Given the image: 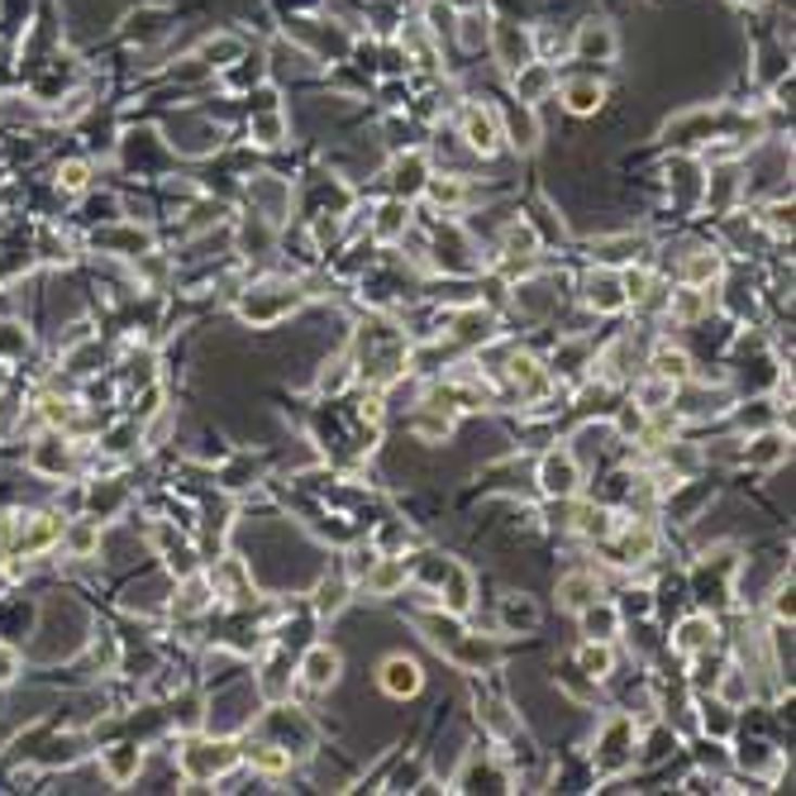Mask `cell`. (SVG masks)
<instances>
[{"instance_id":"6da1fadb","label":"cell","mask_w":796,"mask_h":796,"mask_svg":"<svg viewBox=\"0 0 796 796\" xmlns=\"http://www.w3.org/2000/svg\"><path fill=\"white\" fill-rule=\"evenodd\" d=\"M348 358H354V368H358V382L387 391L391 382H401L410 372V363H415V339H410L396 320L372 316V320L358 324L354 354H348Z\"/></svg>"},{"instance_id":"7a4b0ae2","label":"cell","mask_w":796,"mask_h":796,"mask_svg":"<svg viewBox=\"0 0 796 796\" xmlns=\"http://www.w3.org/2000/svg\"><path fill=\"white\" fill-rule=\"evenodd\" d=\"M239 763H244V740H239V734L201 730V734L177 740V768H182L187 792H201V787H210V782L229 778Z\"/></svg>"},{"instance_id":"3957f363","label":"cell","mask_w":796,"mask_h":796,"mask_svg":"<svg viewBox=\"0 0 796 796\" xmlns=\"http://www.w3.org/2000/svg\"><path fill=\"white\" fill-rule=\"evenodd\" d=\"M740 577H744L740 549H734V544H716V549H706L702 559H692V568H686V592H692V601L702 611L720 615V611L734 606Z\"/></svg>"},{"instance_id":"277c9868","label":"cell","mask_w":796,"mask_h":796,"mask_svg":"<svg viewBox=\"0 0 796 796\" xmlns=\"http://www.w3.org/2000/svg\"><path fill=\"white\" fill-rule=\"evenodd\" d=\"M639 730L644 726L634 720V710H606V716L596 720L587 763H592V773L601 782H615V778L630 773V768H639Z\"/></svg>"},{"instance_id":"5b68a950","label":"cell","mask_w":796,"mask_h":796,"mask_svg":"<svg viewBox=\"0 0 796 796\" xmlns=\"http://www.w3.org/2000/svg\"><path fill=\"white\" fill-rule=\"evenodd\" d=\"M306 282H292V277H268V282H253L239 292L234 310L248 330H277L306 306Z\"/></svg>"},{"instance_id":"8992f818","label":"cell","mask_w":796,"mask_h":796,"mask_svg":"<svg viewBox=\"0 0 796 796\" xmlns=\"http://www.w3.org/2000/svg\"><path fill=\"white\" fill-rule=\"evenodd\" d=\"M611 553V563L615 568H625V573H634V568H649V563L658 559V549H663V529L654 525V515H620V525H615V535L601 544Z\"/></svg>"},{"instance_id":"52a82bcc","label":"cell","mask_w":796,"mask_h":796,"mask_svg":"<svg viewBox=\"0 0 796 796\" xmlns=\"http://www.w3.org/2000/svg\"><path fill=\"white\" fill-rule=\"evenodd\" d=\"M262 740L282 744L292 758H310L316 754V744H320V730H316V720H310L300 706H292V696H286V702H272L268 710H262Z\"/></svg>"},{"instance_id":"ba28073f","label":"cell","mask_w":796,"mask_h":796,"mask_svg":"<svg viewBox=\"0 0 796 796\" xmlns=\"http://www.w3.org/2000/svg\"><path fill=\"white\" fill-rule=\"evenodd\" d=\"M458 125V139H463L467 153H477V158H497V153L505 149V134H501V115L491 101H482V95H473V101L458 105L453 115Z\"/></svg>"},{"instance_id":"9c48e42d","label":"cell","mask_w":796,"mask_h":796,"mask_svg":"<svg viewBox=\"0 0 796 796\" xmlns=\"http://www.w3.org/2000/svg\"><path fill=\"white\" fill-rule=\"evenodd\" d=\"M582 477H587V463L568 449V444H553V449L539 453L535 482H539V497L544 501H573L577 491H582Z\"/></svg>"},{"instance_id":"30bf717a","label":"cell","mask_w":796,"mask_h":796,"mask_svg":"<svg viewBox=\"0 0 796 796\" xmlns=\"http://www.w3.org/2000/svg\"><path fill=\"white\" fill-rule=\"evenodd\" d=\"M24 467L43 482H67L77 473V439L67 429H43L24 453Z\"/></svg>"},{"instance_id":"8fae6325","label":"cell","mask_w":796,"mask_h":796,"mask_svg":"<svg viewBox=\"0 0 796 796\" xmlns=\"http://www.w3.org/2000/svg\"><path fill=\"white\" fill-rule=\"evenodd\" d=\"M539 34L529 29V20H515V15H491V57H497V67L511 77L515 67H525L529 57H539Z\"/></svg>"},{"instance_id":"7c38bea8","label":"cell","mask_w":796,"mask_h":796,"mask_svg":"<svg viewBox=\"0 0 796 796\" xmlns=\"http://www.w3.org/2000/svg\"><path fill=\"white\" fill-rule=\"evenodd\" d=\"M668 649H672V654H678L682 663L720 654V615H710V611H702V606H696L692 615H682V620L672 625V634H668Z\"/></svg>"},{"instance_id":"4fadbf2b","label":"cell","mask_w":796,"mask_h":796,"mask_svg":"<svg viewBox=\"0 0 796 796\" xmlns=\"http://www.w3.org/2000/svg\"><path fill=\"white\" fill-rule=\"evenodd\" d=\"M497 372H501L505 382H511L515 391H521V401H529V406L549 401L553 372H549V363H539L535 354H525V348H505V363H501Z\"/></svg>"},{"instance_id":"5bb4252c","label":"cell","mask_w":796,"mask_h":796,"mask_svg":"<svg viewBox=\"0 0 796 796\" xmlns=\"http://www.w3.org/2000/svg\"><path fill=\"white\" fill-rule=\"evenodd\" d=\"M568 53L577 63H615L620 57V34H615V24L606 15H587L582 24H573Z\"/></svg>"},{"instance_id":"9a60e30c","label":"cell","mask_w":796,"mask_h":796,"mask_svg":"<svg viewBox=\"0 0 796 796\" xmlns=\"http://www.w3.org/2000/svg\"><path fill=\"white\" fill-rule=\"evenodd\" d=\"M344 678V654L334 644H324V639H316V644L300 649L296 658V682L310 686V692H334Z\"/></svg>"},{"instance_id":"2e32d148","label":"cell","mask_w":796,"mask_h":796,"mask_svg":"<svg viewBox=\"0 0 796 796\" xmlns=\"http://www.w3.org/2000/svg\"><path fill=\"white\" fill-rule=\"evenodd\" d=\"M792 458V425H768L754 429L749 439H740V463L758 467V473H773Z\"/></svg>"},{"instance_id":"e0dca14e","label":"cell","mask_w":796,"mask_h":796,"mask_svg":"<svg viewBox=\"0 0 796 796\" xmlns=\"http://www.w3.org/2000/svg\"><path fill=\"white\" fill-rule=\"evenodd\" d=\"M453 663L458 672H473V678H487V672H497L501 668V639L497 634H473V630H463L449 644V654H444Z\"/></svg>"},{"instance_id":"ac0fdd59","label":"cell","mask_w":796,"mask_h":796,"mask_svg":"<svg viewBox=\"0 0 796 796\" xmlns=\"http://www.w3.org/2000/svg\"><path fill=\"white\" fill-rule=\"evenodd\" d=\"M292 182L286 177H272V172H253L248 177V205L253 215H262L268 224L282 229L286 220H292Z\"/></svg>"},{"instance_id":"d6986e66","label":"cell","mask_w":796,"mask_h":796,"mask_svg":"<svg viewBox=\"0 0 796 796\" xmlns=\"http://www.w3.org/2000/svg\"><path fill=\"white\" fill-rule=\"evenodd\" d=\"M434 606L458 615V620H467V615H473V606H477V573L467 568V563L449 559V568H444L439 587H434Z\"/></svg>"},{"instance_id":"ffe728a7","label":"cell","mask_w":796,"mask_h":796,"mask_svg":"<svg viewBox=\"0 0 796 796\" xmlns=\"http://www.w3.org/2000/svg\"><path fill=\"white\" fill-rule=\"evenodd\" d=\"M377 692L391 696V702H415L425 692V668L410 654H387L377 663Z\"/></svg>"},{"instance_id":"44dd1931","label":"cell","mask_w":796,"mask_h":796,"mask_svg":"<svg viewBox=\"0 0 796 796\" xmlns=\"http://www.w3.org/2000/svg\"><path fill=\"white\" fill-rule=\"evenodd\" d=\"M292 682H296V663L282 649V639H272V644L262 649V663H258L253 686H258L262 702H286V696H292Z\"/></svg>"},{"instance_id":"7402d4cb","label":"cell","mask_w":796,"mask_h":796,"mask_svg":"<svg viewBox=\"0 0 796 796\" xmlns=\"http://www.w3.org/2000/svg\"><path fill=\"white\" fill-rule=\"evenodd\" d=\"M577 292H582V306L596 310V316H620V310H630V300H625V286H620V272L615 268H596L577 282Z\"/></svg>"},{"instance_id":"603a6c76","label":"cell","mask_w":796,"mask_h":796,"mask_svg":"<svg viewBox=\"0 0 796 796\" xmlns=\"http://www.w3.org/2000/svg\"><path fill=\"white\" fill-rule=\"evenodd\" d=\"M573 505V521H568V529L577 539H582V544H606V539L615 535V525H620V511H615L611 501H568Z\"/></svg>"},{"instance_id":"cb8c5ba5","label":"cell","mask_w":796,"mask_h":796,"mask_svg":"<svg viewBox=\"0 0 796 796\" xmlns=\"http://www.w3.org/2000/svg\"><path fill=\"white\" fill-rule=\"evenodd\" d=\"M596 596H606V573L596 568V563H577V568H568L559 577V606L577 615L582 606H592Z\"/></svg>"},{"instance_id":"d4e9b609","label":"cell","mask_w":796,"mask_h":796,"mask_svg":"<svg viewBox=\"0 0 796 796\" xmlns=\"http://www.w3.org/2000/svg\"><path fill=\"white\" fill-rule=\"evenodd\" d=\"M682 286H720L726 282V244H696L678 258Z\"/></svg>"},{"instance_id":"484cf974","label":"cell","mask_w":796,"mask_h":796,"mask_svg":"<svg viewBox=\"0 0 796 796\" xmlns=\"http://www.w3.org/2000/svg\"><path fill=\"white\" fill-rule=\"evenodd\" d=\"M692 368H696V358L686 354V344H678V339H654V348H649V358H644V372H654V377H663V382H672V387H686L692 382Z\"/></svg>"},{"instance_id":"4316f807","label":"cell","mask_w":796,"mask_h":796,"mask_svg":"<svg viewBox=\"0 0 796 796\" xmlns=\"http://www.w3.org/2000/svg\"><path fill=\"white\" fill-rule=\"evenodd\" d=\"M539 105H525V101H515L511 95V105H497V115H501V134H505V149H515V153H535L539 149Z\"/></svg>"},{"instance_id":"83f0119b","label":"cell","mask_w":796,"mask_h":796,"mask_svg":"<svg viewBox=\"0 0 796 796\" xmlns=\"http://www.w3.org/2000/svg\"><path fill=\"white\" fill-rule=\"evenodd\" d=\"M429 153L425 149H406V153H396L391 158V167H387V187H391V196H401V201H420V191H425V182H429Z\"/></svg>"},{"instance_id":"f1b7e54d","label":"cell","mask_w":796,"mask_h":796,"mask_svg":"<svg viewBox=\"0 0 796 796\" xmlns=\"http://www.w3.org/2000/svg\"><path fill=\"white\" fill-rule=\"evenodd\" d=\"M511 91H515V101H525V105H544L549 95L559 91V67H553L549 57H529L525 67L511 72Z\"/></svg>"},{"instance_id":"f546056e","label":"cell","mask_w":796,"mask_h":796,"mask_svg":"<svg viewBox=\"0 0 796 796\" xmlns=\"http://www.w3.org/2000/svg\"><path fill=\"white\" fill-rule=\"evenodd\" d=\"M410 587V568L401 553H377V563L363 573V582H358V592H368L372 601H391L396 592H406Z\"/></svg>"},{"instance_id":"4dcf8cb0","label":"cell","mask_w":796,"mask_h":796,"mask_svg":"<svg viewBox=\"0 0 796 796\" xmlns=\"http://www.w3.org/2000/svg\"><path fill=\"white\" fill-rule=\"evenodd\" d=\"M143 773V744L139 740H115V744H101V778L111 787H129L139 782Z\"/></svg>"},{"instance_id":"1f68e13d","label":"cell","mask_w":796,"mask_h":796,"mask_svg":"<svg viewBox=\"0 0 796 796\" xmlns=\"http://www.w3.org/2000/svg\"><path fill=\"white\" fill-rule=\"evenodd\" d=\"M592 262L601 268H630V262H649V239L634 234V229H625V234H601L592 244Z\"/></svg>"},{"instance_id":"d6a6232c","label":"cell","mask_w":796,"mask_h":796,"mask_svg":"<svg viewBox=\"0 0 796 796\" xmlns=\"http://www.w3.org/2000/svg\"><path fill=\"white\" fill-rule=\"evenodd\" d=\"M420 196L434 205V215H458L473 205V182H467L463 172H429V182Z\"/></svg>"},{"instance_id":"836d02e7","label":"cell","mask_w":796,"mask_h":796,"mask_svg":"<svg viewBox=\"0 0 796 796\" xmlns=\"http://www.w3.org/2000/svg\"><path fill=\"white\" fill-rule=\"evenodd\" d=\"M544 625V606L529 592H505L497 601V630L501 634H535Z\"/></svg>"},{"instance_id":"e575fe53","label":"cell","mask_w":796,"mask_h":796,"mask_svg":"<svg viewBox=\"0 0 796 796\" xmlns=\"http://www.w3.org/2000/svg\"><path fill=\"white\" fill-rule=\"evenodd\" d=\"M101 253H111V258H149L153 253V234L139 224H125V220H111V229H101V234L91 239Z\"/></svg>"},{"instance_id":"d590c367","label":"cell","mask_w":796,"mask_h":796,"mask_svg":"<svg viewBox=\"0 0 796 796\" xmlns=\"http://www.w3.org/2000/svg\"><path fill=\"white\" fill-rule=\"evenodd\" d=\"M368 224H372V244H401L410 229H415V201H401V196L382 201Z\"/></svg>"},{"instance_id":"8d00e7d4","label":"cell","mask_w":796,"mask_h":796,"mask_svg":"<svg viewBox=\"0 0 796 796\" xmlns=\"http://www.w3.org/2000/svg\"><path fill=\"white\" fill-rule=\"evenodd\" d=\"M553 95L563 101V111H568V115L587 119V115H596L601 105H606V81L592 77V72H587V77H563Z\"/></svg>"},{"instance_id":"74e56055","label":"cell","mask_w":796,"mask_h":796,"mask_svg":"<svg viewBox=\"0 0 796 796\" xmlns=\"http://www.w3.org/2000/svg\"><path fill=\"white\" fill-rule=\"evenodd\" d=\"M477 726L487 730L491 744H511L521 734V710H515L505 696H482L477 702Z\"/></svg>"},{"instance_id":"f35d334b","label":"cell","mask_w":796,"mask_h":796,"mask_svg":"<svg viewBox=\"0 0 796 796\" xmlns=\"http://www.w3.org/2000/svg\"><path fill=\"white\" fill-rule=\"evenodd\" d=\"M573 668L601 686V682L615 678V668H620V654H615L611 639H582V644H577V654H573Z\"/></svg>"},{"instance_id":"ab89813d","label":"cell","mask_w":796,"mask_h":796,"mask_svg":"<svg viewBox=\"0 0 796 796\" xmlns=\"http://www.w3.org/2000/svg\"><path fill=\"white\" fill-rule=\"evenodd\" d=\"M354 592H358V587L344 577V568L334 573V577L324 573L320 582L310 587V615H316V620H334V615H339L348 601H354Z\"/></svg>"},{"instance_id":"60d3db41","label":"cell","mask_w":796,"mask_h":796,"mask_svg":"<svg viewBox=\"0 0 796 796\" xmlns=\"http://www.w3.org/2000/svg\"><path fill=\"white\" fill-rule=\"evenodd\" d=\"M244 763L253 768L258 778H268V782H277V778H286L296 768V758L282 749V744H272V740H244Z\"/></svg>"},{"instance_id":"b9f144b4","label":"cell","mask_w":796,"mask_h":796,"mask_svg":"<svg viewBox=\"0 0 796 796\" xmlns=\"http://www.w3.org/2000/svg\"><path fill=\"white\" fill-rule=\"evenodd\" d=\"M696 730L706 734V740H734V730H740V710L726 706L720 696H696Z\"/></svg>"},{"instance_id":"7bdbcfd3","label":"cell","mask_w":796,"mask_h":796,"mask_svg":"<svg viewBox=\"0 0 796 796\" xmlns=\"http://www.w3.org/2000/svg\"><path fill=\"white\" fill-rule=\"evenodd\" d=\"M449 34L458 39V48H463V53H482V48H487V39H491V5L482 0V5L458 10Z\"/></svg>"},{"instance_id":"ee69618b","label":"cell","mask_w":796,"mask_h":796,"mask_svg":"<svg viewBox=\"0 0 796 796\" xmlns=\"http://www.w3.org/2000/svg\"><path fill=\"white\" fill-rule=\"evenodd\" d=\"M410 434H415L420 444H449L453 439V410L425 396V401L415 406V415H410Z\"/></svg>"},{"instance_id":"f6af8a7d","label":"cell","mask_w":796,"mask_h":796,"mask_svg":"<svg viewBox=\"0 0 796 796\" xmlns=\"http://www.w3.org/2000/svg\"><path fill=\"white\" fill-rule=\"evenodd\" d=\"M286 139H292V119H286L282 105H258V111L248 115V143H258V149H282Z\"/></svg>"},{"instance_id":"bcb514c9","label":"cell","mask_w":796,"mask_h":796,"mask_svg":"<svg viewBox=\"0 0 796 796\" xmlns=\"http://www.w3.org/2000/svg\"><path fill=\"white\" fill-rule=\"evenodd\" d=\"M577 625H582V639H620L625 634V615L615 611V601H606V596H596L592 606H582L577 611Z\"/></svg>"},{"instance_id":"7dc6e473","label":"cell","mask_w":796,"mask_h":796,"mask_svg":"<svg viewBox=\"0 0 796 796\" xmlns=\"http://www.w3.org/2000/svg\"><path fill=\"white\" fill-rule=\"evenodd\" d=\"M354 382H358L354 358H348V354L324 358L320 372H316V396H320V401H339L344 391H354Z\"/></svg>"},{"instance_id":"c3c4849f","label":"cell","mask_w":796,"mask_h":796,"mask_svg":"<svg viewBox=\"0 0 796 796\" xmlns=\"http://www.w3.org/2000/svg\"><path fill=\"white\" fill-rule=\"evenodd\" d=\"M415 625H420V634H425V644L439 649V654H449V644L463 634V620L449 615V611H439V606H429L425 615H415Z\"/></svg>"},{"instance_id":"681fc988","label":"cell","mask_w":796,"mask_h":796,"mask_svg":"<svg viewBox=\"0 0 796 796\" xmlns=\"http://www.w3.org/2000/svg\"><path fill=\"white\" fill-rule=\"evenodd\" d=\"M262 482V458H253L248 449H239V453H229L224 463H220V487H229V491H244V487H258Z\"/></svg>"},{"instance_id":"f907efd6","label":"cell","mask_w":796,"mask_h":796,"mask_svg":"<svg viewBox=\"0 0 796 796\" xmlns=\"http://www.w3.org/2000/svg\"><path fill=\"white\" fill-rule=\"evenodd\" d=\"M672 396H678V387H672V382H663V377H654V372L634 377V406L663 410V406H672Z\"/></svg>"},{"instance_id":"816d5d0a","label":"cell","mask_w":796,"mask_h":796,"mask_svg":"<svg viewBox=\"0 0 796 796\" xmlns=\"http://www.w3.org/2000/svg\"><path fill=\"white\" fill-rule=\"evenodd\" d=\"M158 20H167V10H134V15L125 20V39H134V43L158 39V34L167 29V24H158Z\"/></svg>"},{"instance_id":"f5cc1de1","label":"cell","mask_w":796,"mask_h":796,"mask_svg":"<svg viewBox=\"0 0 796 796\" xmlns=\"http://www.w3.org/2000/svg\"><path fill=\"white\" fill-rule=\"evenodd\" d=\"M29 354V330L20 320H0V363H20Z\"/></svg>"},{"instance_id":"db71d44e","label":"cell","mask_w":796,"mask_h":796,"mask_svg":"<svg viewBox=\"0 0 796 796\" xmlns=\"http://www.w3.org/2000/svg\"><path fill=\"white\" fill-rule=\"evenodd\" d=\"M57 187H63V196H87L91 191V163L67 158L63 167H57Z\"/></svg>"},{"instance_id":"11a10c76","label":"cell","mask_w":796,"mask_h":796,"mask_svg":"<svg viewBox=\"0 0 796 796\" xmlns=\"http://www.w3.org/2000/svg\"><path fill=\"white\" fill-rule=\"evenodd\" d=\"M615 611L625 615V620H654V611H658V601H654V592H649V587H630V592H625V601H615Z\"/></svg>"},{"instance_id":"9f6ffc18","label":"cell","mask_w":796,"mask_h":796,"mask_svg":"<svg viewBox=\"0 0 796 796\" xmlns=\"http://www.w3.org/2000/svg\"><path fill=\"white\" fill-rule=\"evenodd\" d=\"M20 668H24L20 649H15V644H5V639H0V692H5V686L20 678Z\"/></svg>"},{"instance_id":"6f0895ef","label":"cell","mask_w":796,"mask_h":796,"mask_svg":"<svg viewBox=\"0 0 796 796\" xmlns=\"http://www.w3.org/2000/svg\"><path fill=\"white\" fill-rule=\"evenodd\" d=\"M792 611H796V606H792V573H787V577H782V582L773 587V620H778V625H792Z\"/></svg>"},{"instance_id":"680465c9","label":"cell","mask_w":796,"mask_h":796,"mask_svg":"<svg viewBox=\"0 0 796 796\" xmlns=\"http://www.w3.org/2000/svg\"><path fill=\"white\" fill-rule=\"evenodd\" d=\"M734 5H758V0H734Z\"/></svg>"}]
</instances>
